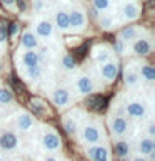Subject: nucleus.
I'll return each mask as SVG.
<instances>
[{
	"mask_svg": "<svg viewBox=\"0 0 155 161\" xmlns=\"http://www.w3.org/2000/svg\"><path fill=\"white\" fill-rule=\"evenodd\" d=\"M132 161H147V158H143V156H137V158H133Z\"/></svg>",
	"mask_w": 155,
	"mask_h": 161,
	"instance_id": "ea45409f",
	"label": "nucleus"
},
{
	"mask_svg": "<svg viewBox=\"0 0 155 161\" xmlns=\"http://www.w3.org/2000/svg\"><path fill=\"white\" fill-rule=\"evenodd\" d=\"M82 136H83V141L88 144H95L97 141L100 139V129L98 126L95 124H87L82 131Z\"/></svg>",
	"mask_w": 155,
	"mask_h": 161,
	"instance_id": "423d86ee",
	"label": "nucleus"
},
{
	"mask_svg": "<svg viewBox=\"0 0 155 161\" xmlns=\"http://www.w3.org/2000/svg\"><path fill=\"white\" fill-rule=\"evenodd\" d=\"M2 2H3L5 7H12V5L15 3V0H2Z\"/></svg>",
	"mask_w": 155,
	"mask_h": 161,
	"instance_id": "4c0bfd02",
	"label": "nucleus"
},
{
	"mask_svg": "<svg viewBox=\"0 0 155 161\" xmlns=\"http://www.w3.org/2000/svg\"><path fill=\"white\" fill-rule=\"evenodd\" d=\"M100 25H102L103 29H110L112 27V19L110 17H102L100 19Z\"/></svg>",
	"mask_w": 155,
	"mask_h": 161,
	"instance_id": "473e14b6",
	"label": "nucleus"
},
{
	"mask_svg": "<svg viewBox=\"0 0 155 161\" xmlns=\"http://www.w3.org/2000/svg\"><path fill=\"white\" fill-rule=\"evenodd\" d=\"M52 32H53V27L50 22H47V20H42V22L37 24V34L40 37H50Z\"/></svg>",
	"mask_w": 155,
	"mask_h": 161,
	"instance_id": "a211bd4d",
	"label": "nucleus"
},
{
	"mask_svg": "<svg viewBox=\"0 0 155 161\" xmlns=\"http://www.w3.org/2000/svg\"><path fill=\"white\" fill-rule=\"evenodd\" d=\"M77 89L80 94H90L93 91V82L88 75H80L77 80Z\"/></svg>",
	"mask_w": 155,
	"mask_h": 161,
	"instance_id": "f8f14e48",
	"label": "nucleus"
},
{
	"mask_svg": "<svg viewBox=\"0 0 155 161\" xmlns=\"http://www.w3.org/2000/svg\"><path fill=\"white\" fill-rule=\"evenodd\" d=\"M75 64H77V62H75V59H73L70 54L63 55V59H62V65H63V67L67 69V70H72V69H75Z\"/></svg>",
	"mask_w": 155,
	"mask_h": 161,
	"instance_id": "c85d7f7f",
	"label": "nucleus"
},
{
	"mask_svg": "<svg viewBox=\"0 0 155 161\" xmlns=\"http://www.w3.org/2000/svg\"><path fill=\"white\" fill-rule=\"evenodd\" d=\"M127 114L130 118H135V119H140L145 116V104L143 103H138V101H132V103L127 104Z\"/></svg>",
	"mask_w": 155,
	"mask_h": 161,
	"instance_id": "9d476101",
	"label": "nucleus"
},
{
	"mask_svg": "<svg viewBox=\"0 0 155 161\" xmlns=\"http://www.w3.org/2000/svg\"><path fill=\"white\" fill-rule=\"evenodd\" d=\"M5 39H7V29L3 25H0V44H3Z\"/></svg>",
	"mask_w": 155,
	"mask_h": 161,
	"instance_id": "f704fd0d",
	"label": "nucleus"
},
{
	"mask_svg": "<svg viewBox=\"0 0 155 161\" xmlns=\"http://www.w3.org/2000/svg\"><path fill=\"white\" fill-rule=\"evenodd\" d=\"M133 52L137 54V55H147V54L150 52V44H148V40H145V39L135 40V44H133Z\"/></svg>",
	"mask_w": 155,
	"mask_h": 161,
	"instance_id": "dca6fc26",
	"label": "nucleus"
},
{
	"mask_svg": "<svg viewBox=\"0 0 155 161\" xmlns=\"http://www.w3.org/2000/svg\"><path fill=\"white\" fill-rule=\"evenodd\" d=\"M130 153V144L127 141H118V143H115V154L118 156V158H127Z\"/></svg>",
	"mask_w": 155,
	"mask_h": 161,
	"instance_id": "aec40b11",
	"label": "nucleus"
},
{
	"mask_svg": "<svg viewBox=\"0 0 155 161\" xmlns=\"http://www.w3.org/2000/svg\"><path fill=\"white\" fill-rule=\"evenodd\" d=\"M153 136H155V124L152 123V124L148 126V138H152V139H153Z\"/></svg>",
	"mask_w": 155,
	"mask_h": 161,
	"instance_id": "c9c22d12",
	"label": "nucleus"
},
{
	"mask_svg": "<svg viewBox=\"0 0 155 161\" xmlns=\"http://www.w3.org/2000/svg\"><path fill=\"white\" fill-rule=\"evenodd\" d=\"M138 151L142 156H148L150 153L155 151V141L152 138H143L142 141L138 143Z\"/></svg>",
	"mask_w": 155,
	"mask_h": 161,
	"instance_id": "ddd939ff",
	"label": "nucleus"
},
{
	"mask_svg": "<svg viewBox=\"0 0 155 161\" xmlns=\"http://www.w3.org/2000/svg\"><path fill=\"white\" fill-rule=\"evenodd\" d=\"M120 37H122V40H132L137 37V29L135 27H125L122 32H120Z\"/></svg>",
	"mask_w": 155,
	"mask_h": 161,
	"instance_id": "a878e982",
	"label": "nucleus"
},
{
	"mask_svg": "<svg viewBox=\"0 0 155 161\" xmlns=\"http://www.w3.org/2000/svg\"><path fill=\"white\" fill-rule=\"evenodd\" d=\"M87 154L90 161H110V153L105 146L100 144H93L87 148Z\"/></svg>",
	"mask_w": 155,
	"mask_h": 161,
	"instance_id": "f03ea898",
	"label": "nucleus"
},
{
	"mask_svg": "<svg viewBox=\"0 0 155 161\" xmlns=\"http://www.w3.org/2000/svg\"><path fill=\"white\" fill-rule=\"evenodd\" d=\"M0 161H2V156H0Z\"/></svg>",
	"mask_w": 155,
	"mask_h": 161,
	"instance_id": "c03bdc74",
	"label": "nucleus"
},
{
	"mask_svg": "<svg viewBox=\"0 0 155 161\" xmlns=\"http://www.w3.org/2000/svg\"><path fill=\"white\" fill-rule=\"evenodd\" d=\"M0 69H2V60H0Z\"/></svg>",
	"mask_w": 155,
	"mask_h": 161,
	"instance_id": "37998d69",
	"label": "nucleus"
},
{
	"mask_svg": "<svg viewBox=\"0 0 155 161\" xmlns=\"http://www.w3.org/2000/svg\"><path fill=\"white\" fill-rule=\"evenodd\" d=\"M55 22H57V27L60 30H67L70 29L68 27V14L63 12V10H60V12L57 14V17H55Z\"/></svg>",
	"mask_w": 155,
	"mask_h": 161,
	"instance_id": "4be33fe9",
	"label": "nucleus"
},
{
	"mask_svg": "<svg viewBox=\"0 0 155 161\" xmlns=\"http://www.w3.org/2000/svg\"><path fill=\"white\" fill-rule=\"evenodd\" d=\"M108 126H110V131H112L113 136H123L128 129V123L123 116H113V118L110 119Z\"/></svg>",
	"mask_w": 155,
	"mask_h": 161,
	"instance_id": "20e7f679",
	"label": "nucleus"
},
{
	"mask_svg": "<svg viewBox=\"0 0 155 161\" xmlns=\"http://www.w3.org/2000/svg\"><path fill=\"white\" fill-rule=\"evenodd\" d=\"M38 60H40V55L35 52V50H27V52L23 54L22 64L25 67H32V65H38Z\"/></svg>",
	"mask_w": 155,
	"mask_h": 161,
	"instance_id": "4468645a",
	"label": "nucleus"
},
{
	"mask_svg": "<svg viewBox=\"0 0 155 161\" xmlns=\"http://www.w3.org/2000/svg\"><path fill=\"white\" fill-rule=\"evenodd\" d=\"M108 57H110V54H108L107 49H100L98 52L95 54V59H97V62H100V64L108 62Z\"/></svg>",
	"mask_w": 155,
	"mask_h": 161,
	"instance_id": "c756f323",
	"label": "nucleus"
},
{
	"mask_svg": "<svg viewBox=\"0 0 155 161\" xmlns=\"http://www.w3.org/2000/svg\"><path fill=\"white\" fill-rule=\"evenodd\" d=\"M17 32H18V25L15 24V22H12V24L8 25V30H7V34H8V35H15Z\"/></svg>",
	"mask_w": 155,
	"mask_h": 161,
	"instance_id": "72a5a7b5",
	"label": "nucleus"
},
{
	"mask_svg": "<svg viewBox=\"0 0 155 161\" xmlns=\"http://www.w3.org/2000/svg\"><path fill=\"white\" fill-rule=\"evenodd\" d=\"M120 161H130V159H127V158H122V159H120Z\"/></svg>",
	"mask_w": 155,
	"mask_h": 161,
	"instance_id": "79ce46f5",
	"label": "nucleus"
},
{
	"mask_svg": "<svg viewBox=\"0 0 155 161\" xmlns=\"http://www.w3.org/2000/svg\"><path fill=\"white\" fill-rule=\"evenodd\" d=\"M13 101V92L7 87H0V104H8Z\"/></svg>",
	"mask_w": 155,
	"mask_h": 161,
	"instance_id": "b1692460",
	"label": "nucleus"
},
{
	"mask_svg": "<svg viewBox=\"0 0 155 161\" xmlns=\"http://www.w3.org/2000/svg\"><path fill=\"white\" fill-rule=\"evenodd\" d=\"M113 50L117 54H123L125 52V44H123V40H115L113 42Z\"/></svg>",
	"mask_w": 155,
	"mask_h": 161,
	"instance_id": "2f4dec72",
	"label": "nucleus"
},
{
	"mask_svg": "<svg viewBox=\"0 0 155 161\" xmlns=\"http://www.w3.org/2000/svg\"><path fill=\"white\" fill-rule=\"evenodd\" d=\"M123 17L127 20H133L138 17V7L135 3H127L123 7Z\"/></svg>",
	"mask_w": 155,
	"mask_h": 161,
	"instance_id": "412c9836",
	"label": "nucleus"
},
{
	"mask_svg": "<svg viewBox=\"0 0 155 161\" xmlns=\"http://www.w3.org/2000/svg\"><path fill=\"white\" fill-rule=\"evenodd\" d=\"M15 2H17V5H18L20 10H25V2H23V0H15Z\"/></svg>",
	"mask_w": 155,
	"mask_h": 161,
	"instance_id": "e433bc0d",
	"label": "nucleus"
},
{
	"mask_svg": "<svg viewBox=\"0 0 155 161\" xmlns=\"http://www.w3.org/2000/svg\"><path fill=\"white\" fill-rule=\"evenodd\" d=\"M88 42H85L83 45H80V47L75 50V55H72V57L75 59V62H77V60H80V59H83L85 57V54H87V49H88Z\"/></svg>",
	"mask_w": 155,
	"mask_h": 161,
	"instance_id": "cd10ccee",
	"label": "nucleus"
},
{
	"mask_svg": "<svg viewBox=\"0 0 155 161\" xmlns=\"http://www.w3.org/2000/svg\"><path fill=\"white\" fill-rule=\"evenodd\" d=\"M52 101L57 108H63V106L70 104V92L67 89H55L52 94Z\"/></svg>",
	"mask_w": 155,
	"mask_h": 161,
	"instance_id": "6e6552de",
	"label": "nucleus"
},
{
	"mask_svg": "<svg viewBox=\"0 0 155 161\" xmlns=\"http://www.w3.org/2000/svg\"><path fill=\"white\" fill-rule=\"evenodd\" d=\"M30 109H32L37 116H45V114H47L45 104H43L40 99H37V97H32V99H30Z\"/></svg>",
	"mask_w": 155,
	"mask_h": 161,
	"instance_id": "6ab92c4d",
	"label": "nucleus"
},
{
	"mask_svg": "<svg viewBox=\"0 0 155 161\" xmlns=\"http://www.w3.org/2000/svg\"><path fill=\"white\" fill-rule=\"evenodd\" d=\"M140 74H142V77L147 80V82H153L155 80V69L152 67V65H143L142 70H140Z\"/></svg>",
	"mask_w": 155,
	"mask_h": 161,
	"instance_id": "5701e85b",
	"label": "nucleus"
},
{
	"mask_svg": "<svg viewBox=\"0 0 155 161\" xmlns=\"http://www.w3.org/2000/svg\"><path fill=\"white\" fill-rule=\"evenodd\" d=\"M33 123H35L33 116L28 114V113H20L17 116V128L20 131H28L33 126Z\"/></svg>",
	"mask_w": 155,
	"mask_h": 161,
	"instance_id": "9b49d317",
	"label": "nucleus"
},
{
	"mask_svg": "<svg viewBox=\"0 0 155 161\" xmlns=\"http://www.w3.org/2000/svg\"><path fill=\"white\" fill-rule=\"evenodd\" d=\"M42 144L47 151H57L62 143H60V138H58V134L55 133V131L47 129L42 136Z\"/></svg>",
	"mask_w": 155,
	"mask_h": 161,
	"instance_id": "7ed1b4c3",
	"label": "nucleus"
},
{
	"mask_svg": "<svg viewBox=\"0 0 155 161\" xmlns=\"http://www.w3.org/2000/svg\"><path fill=\"white\" fill-rule=\"evenodd\" d=\"M85 106L92 111H105L108 108V97L103 94H88L85 99Z\"/></svg>",
	"mask_w": 155,
	"mask_h": 161,
	"instance_id": "f257e3e1",
	"label": "nucleus"
},
{
	"mask_svg": "<svg viewBox=\"0 0 155 161\" xmlns=\"http://www.w3.org/2000/svg\"><path fill=\"white\" fill-rule=\"evenodd\" d=\"M68 27L73 30H82L85 27V15L80 10H73L68 14Z\"/></svg>",
	"mask_w": 155,
	"mask_h": 161,
	"instance_id": "0eeeda50",
	"label": "nucleus"
},
{
	"mask_svg": "<svg viewBox=\"0 0 155 161\" xmlns=\"http://www.w3.org/2000/svg\"><path fill=\"white\" fill-rule=\"evenodd\" d=\"M123 80L127 86H130V87H135V86H138V82H140V74L132 70V69H127L123 72Z\"/></svg>",
	"mask_w": 155,
	"mask_h": 161,
	"instance_id": "2eb2a0df",
	"label": "nucleus"
},
{
	"mask_svg": "<svg viewBox=\"0 0 155 161\" xmlns=\"http://www.w3.org/2000/svg\"><path fill=\"white\" fill-rule=\"evenodd\" d=\"M63 128H65V131H67V134H70V136H73L75 133H77V123H75L73 119H70V118L63 119Z\"/></svg>",
	"mask_w": 155,
	"mask_h": 161,
	"instance_id": "393cba45",
	"label": "nucleus"
},
{
	"mask_svg": "<svg viewBox=\"0 0 155 161\" xmlns=\"http://www.w3.org/2000/svg\"><path fill=\"white\" fill-rule=\"evenodd\" d=\"M100 74H102L103 79L113 80L115 77H117V74H118V64L117 62H110V60H108V62H105V64H102Z\"/></svg>",
	"mask_w": 155,
	"mask_h": 161,
	"instance_id": "1a4fd4ad",
	"label": "nucleus"
},
{
	"mask_svg": "<svg viewBox=\"0 0 155 161\" xmlns=\"http://www.w3.org/2000/svg\"><path fill=\"white\" fill-rule=\"evenodd\" d=\"M17 146H18V138L15 133H12V131H5V133L0 136V148L3 151H13Z\"/></svg>",
	"mask_w": 155,
	"mask_h": 161,
	"instance_id": "39448f33",
	"label": "nucleus"
},
{
	"mask_svg": "<svg viewBox=\"0 0 155 161\" xmlns=\"http://www.w3.org/2000/svg\"><path fill=\"white\" fill-rule=\"evenodd\" d=\"M110 5V0H93L95 10H105Z\"/></svg>",
	"mask_w": 155,
	"mask_h": 161,
	"instance_id": "7c9ffc66",
	"label": "nucleus"
},
{
	"mask_svg": "<svg viewBox=\"0 0 155 161\" xmlns=\"http://www.w3.org/2000/svg\"><path fill=\"white\" fill-rule=\"evenodd\" d=\"M43 161H57V158H53V156H48V158H45Z\"/></svg>",
	"mask_w": 155,
	"mask_h": 161,
	"instance_id": "a19ab883",
	"label": "nucleus"
},
{
	"mask_svg": "<svg viewBox=\"0 0 155 161\" xmlns=\"http://www.w3.org/2000/svg\"><path fill=\"white\" fill-rule=\"evenodd\" d=\"M40 74H42V70H40L38 65H32V67H27V75H28V79L37 80V79H40Z\"/></svg>",
	"mask_w": 155,
	"mask_h": 161,
	"instance_id": "bb28decb",
	"label": "nucleus"
},
{
	"mask_svg": "<svg viewBox=\"0 0 155 161\" xmlns=\"http://www.w3.org/2000/svg\"><path fill=\"white\" fill-rule=\"evenodd\" d=\"M22 45H23V47H27L28 50H33L38 45V40H37V37H35V34L25 32L22 35Z\"/></svg>",
	"mask_w": 155,
	"mask_h": 161,
	"instance_id": "f3484780",
	"label": "nucleus"
},
{
	"mask_svg": "<svg viewBox=\"0 0 155 161\" xmlns=\"http://www.w3.org/2000/svg\"><path fill=\"white\" fill-rule=\"evenodd\" d=\"M42 7H43L42 0H35V8H37V10H40V8H42Z\"/></svg>",
	"mask_w": 155,
	"mask_h": 161,
	"instance_id": "58836bf2",
	"label": "nucleus"
}]
</instances>
